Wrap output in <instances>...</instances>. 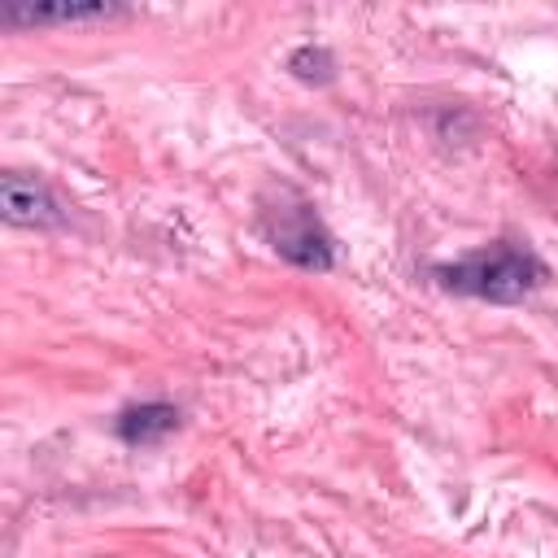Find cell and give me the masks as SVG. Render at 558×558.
<instances>
[{
    "instance_id": "obj_1",
    "label": "cell",
    "mask_w": 558,
    "mask_h": 558,
    "mask_svg": "<svg viewBox=\"0 0 558 558\" xmlns=\"http://www.w3.org/2000/svg\"><path fill=\"white\" fill-rule=\"evenodd\" d=\"M432 279L453 296H475L493 305H514L545 288L549 266L519 240H493L475 253H462L453 262L432 266Z\"/></svg>"
},
{
    "instance_id": "obj_2",
    "label": "cell",
    "mask_w": 558,
    "mask_h": 558,
    "mask_svg": "<svg viewBox=\"0 0 558 558\" xmlns=\"http://www.w3.org/2000/svg\"><path fill=\"white\" fill-rule=\"evenodd\" d=\"M257 222L283 262H292L301 270H331L336 266V240L323 227L318 209L296 187H288V183L266 187L257 201Z\"/></svg>"
},
{
    "instance_id": "obj_3",
    "label": "cell",
    "mask_w": 558,
    "mask_h": 558,
    "mask_svg": "<svg viewBox=\"0 0 558 558\" xmlns=\"http://www.w3.org/2000/svg\"><path fill=\"white\" fill-rule=\"evenodd\" d=\"M0 209H4V222L13 227H61L65 222V209L52 196V187L39 174H22V170L0 174Z\"/></svg>"
},
{
    "instance_id": "obj_4",
    "label": "cell",
    "mask_w": 558,
    "mask_h": 558,
    "mask_svg": "<svg viewBox=\"0 0 558 558\" xmlns=\"http://www.w3.org/2000/svg\"><path fill=\"white\" fill-rule=\"evenodd\" d=\"M179 427V410L170 401H140V405H126L118 418H113V436L131 449H144V445H161L170 432Z\"/></svg>"
},
{
    "instance_id": "obj_5",
    "label": "cell",
    "mask_w": 558,
    "mask_h": 558,
    "mask_svg": "<svg viewBox=\"0 0 558 558\" xmlns=\"http://www.w3.org/2000/svg\"><path fill=\"white\" fill-rule=\"evenodd\" d=\"M113 13H122V9L118 4H22V0H9L0 9V22L4 26H52V22H100Z\"/></svg>"
},
{
    "instance_id": "obj_6",
    "label": "cell",
    "mask_w": 558,
    "mask_h": 558,
    "mask_svg": "<svg viewBox=\"0 0 558 558\" xmlns=\"http://www.w3.org/2000/svg\"><path fill=\"white\" fill-rule=\"evenodd\" d=\"M288 70L292 78L310 83V87H327L336 78V57L323 48V44H301L292 57H288Z\"/></svg>"
}]
</instances>
